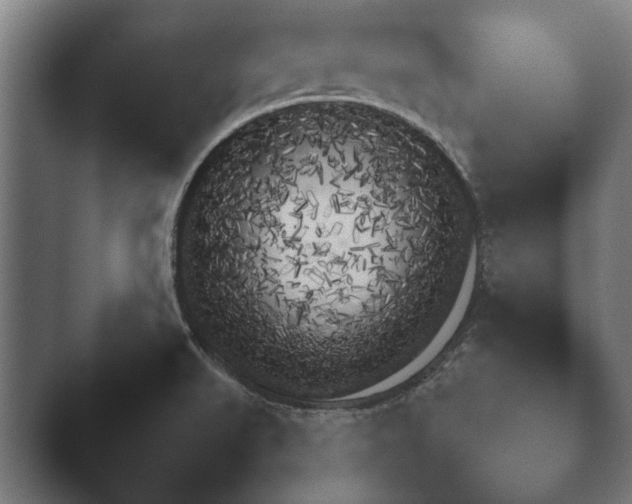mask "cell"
<instances>
[{
  "instance_id": "1",
  "label": "cell",
  "mask_w": 632,
  "mask_h": 504,
  "mask_svg": "<svg viewBox=\"0 0 632 504\" xmlns=\"http://www.w3.org/2000/svg\"><path fill=\"white\" fill-rule=\"evenodd\" d=\"M465 183L432 150L344 111L244 132L188 179L168 244L194 344L243 382L368 386L434 348L478 259Z\"/></svg>"
}]
</instances>
